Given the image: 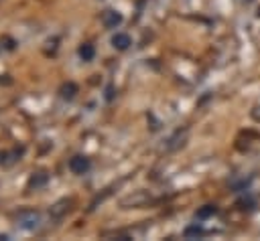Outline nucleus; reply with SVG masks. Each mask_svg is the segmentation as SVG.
Here are the masks:
<instances>
[{
    "label": "nucleus",
    "instance_id": "f257e3e1",
    "mask_svg": "<svg viewBox=\"0 0 260 241\" xmlns=\"http://www.w3.org/2000/svg\"><path fill=\"white\" fill-rule=\"evenodd\" d=\"M39 223H41V217H39L37 213H24V215L18 217V225H20L22 229H26V231L37 229Z\"/></svg>",
    "mask_w": 260,
    "mask_h": 241
},
{
    "label": "nucleus",
    "instance_id": "39448f33",
    "mask_svg": "<svg viewBox=\"0 0 260 241\" xmlns=\"http://www.w3.org/2000/svg\"><path fill=\"white\" fill-rule=\"evenodd\" d=\"M79 55H81L85 61H89V59L93 57V47H91V45H83V47L79 49Z\"/></svg>",
    "mask_w": 260,
    "mask_h": 241
},
{
    "label": "nucleus",
    "instance_id": "20e7f679",
    "mask_svg": "<svg viewBox=\"0 0 260 241\" xmlns=\"http://www.w3.org/2000/svg\"><path fill=\"white\" fill-rule=\"evenodd\" d=\"M120 20H122V16H120L118 12H114V10H108V12L104 14V24H106L108 28H114L116 24H120Z\"/></svg>",
    "mask_w": 260,
    "mask_h": 241
},
{
    "label": "nucleus",
    "instance_id": "f03ea898",
    "mask_svg": "<svg viewBox=\"0 0 260 241\" xmlns=\"http://www.w3.org/2000/svg\"><path fill=\"white\" fill-rule=\"evenodd\" d=\"M87 168H89V160L85 156H73L69 160V170L75 172V174H83Z\"/></svg>",
    "mask_w": 260,
    "mask_h": 241
},
{
    "label": "nucleus",
    "instance_id": "7ed1b4c3",
    "mask_svg": "<svg viewBox=\"0 0 260 241\" xmlns=\"http://www.w3.org/2000/svg\"><path fill=\"white\" fill-rule=\"evenodd\" d=\"M112 45H114L116 49L124 51V49H128V47L132 45V41H130V36H128L126 32H116L114 38H112Z\"/></svg>",
    "mask_w": 260,
    "mask_h": 241
},
{
    "label": "nucleus",
    "instance_id": "423d86ee",
    "mask_svg": "<svg viewBox=\"0 0 260 241\" xmlns=\"http://www.w3.org/2000/svg\"><path fill=\"white\" fill-rule=\"evenodd\" d=\"M211 213H215V209H213V207H209V209H203V211H199V217H205V215H211Z\"/></svg>",
    "mask_w": 260,
    "mask_h": 241
}]
</instances>
